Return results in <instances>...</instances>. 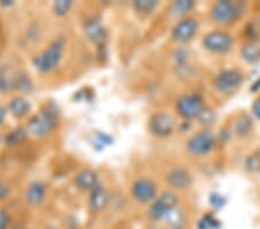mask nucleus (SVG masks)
I'll return each instance as SVG.
<instances>
[{
    "instance_id": "1",
    "label": "nucleus",
    "mask_w": 260,
    "mask_h": 229,
    "mask_svg": "<svg viewBox=\"0 0 260 229\" xmlns=\"http://www.w3.org/2000/svg\"><path fill=\"white\" fill-rule=\"evenodd\" d=\"M247 5L244 2H232V0H220L214 3L211 7L212 21L219 26H230L242 19L246 13Z\"/></svg>"
},
{
    "instance_id": "2",
    "label": "nucleus",
    "mask_w": 260,
    "mask_h": 229,
    "mask_svg": "<svg viewBox=\"0 0 260 229\" xmlns=\"http://www.w3.org/2000/svg\"><path fill=\"white\" fill-rule=\"evenodd\" d=\"M64 47V39H58L52 42L43 52L39 53V55L32 58V64L35 66V69L42 73H47L56 69L61 61Z\"/></svg>"
},
{
    "instance_id": "3",
    "label": "nucleus",
    "mask_w": 260,
    "mask_h": 229,
    "mask_svg": "<svg viewBox=\"0 0 260 229\" xmlns=\"http://www.w3.org/2000/svg\"><path fill=\"white\" fill-rule=\"evenodd\" d=\"M57 114L50 108L42 109L29 119L26 130L35 137H45L51 133L57 126Z\"/></svg>"
},
{
    "instance_id": "4",
    "label": "nucleus",
    "mask_w": 260,
    "mask_h": 229,
    "mask_svg": "<svg viewBox=\"0 0 260 229\" xmlns=\"http://www.w3.org/2000/svg\"><path fill=\"white\" fill-rule=\"evenodd\" d=\"M201 44L205 50L215 53V55H224L229 52L234 45V37L227 30L215 29L204 35Z\"/></svg>"
},
{
    "instance_id": "5",
    "label": "nucleus",
    "mask_w": 260,
    "mask_h": 229,
    "mask_svg": "<svg viewBox=\"0 0 260 229\" xmlns=\"http://www.w3.org/2000/svg\"><path fill=\"white\" fill-rule=\"evenodd\" d=\"M176 111L183 119L198 118L205 110V101L201 95L197 93H188L179 96L175 104Z\"/></svg>"
},
{
    "instance_id": "6",
    "label": "nucleus",
    "mask_w": 260,
    "mask_h": 229,
    "mask_svg": "<svg viewBox=\"0 0 260 229\" xmlns=\"http://www.w3.org/2000/svg\"><path fill=\"white\" fill-rule=\"evenodd\" d=\"M243 81H244V76L242 71L237 69H225L217 73L214 78L213 87L220 94L229 95L240 88Z\"/></svg>"
},
{
    "instance_id": "7",
    "label": "nucleus",
    "mask_w": 260,
    "mask_h": 229,
    "mask_svg": "<svg viewBox=\"0 0 260 229\" xmlns=\"http://www.w3.org/2000/svg\"><path fill=\"white\" fill-rule=\"evenodd\" d=\"M216 145V138L212 132L203 130L194 133L186 143L188 153L196 156L207 155L211 153Z\"/></svg>"
},
{
    "instance_id": "8",
    "label": "nucleus",
    "mask_w": 260,
    "mask_h": 229,
    "mask_svg": "<svg viewBox=\"0 0 260 229\" xmlns=\"http://www.w3.org/2000/svg\"><path fill=\"white\" fill-rule=\"evenodd\" d=\"M177 204L178 197L176 193L173 191H165L150 204L148 210H147V216L150 219V221H153V220L161 218L162 215L177 207Z\"/></svg>"
},
{
    "instance_id": "9",
    "label": "nucleus",
    "mask_w": 260,
    "mask_h": 229,
    "mask_svg": "<svg viewBox=\"0 0 260 229\" xmlns=\"http://www.w3.org/2000/svg\"><path fill=\"white\" fill-rule=\"evenodd\" d=\"M175 118L168 112H155L148 120L149 131L156 137L170 136L175 130Z\"/></svg>"
},
{
    "instance_id": "10",
    "label": "nucleus",
    "mask_w": 260,
    "mask_h": 229,
    "mask_svg": "<svg viewBox=\"0 0 260 229\" xmlns=\"http://www.w3.org/2000/svg\"><path fill=\"white\" fill-rule=\"evenodd\" d=\"M157 187L155 182L152 178L141 177L138 178L137 181L131 186V194L137 202L141 204H147L153 202L156 198Z\"/></svg>"
},
{
    "instance_id": "11",
    "label": "nucleus",
    "mask_w": 260,
    "mask_h": 229,
    "mask_svg": "<svg viewBox=\"0 0 260 229\" xmlns=\"http://www.w3.org/2000/svg\"><path fill=\"white\" fill-rule=\"evenodd\" d=\"M199 28V23L194 18H186L180 19L177 23L175 24L171 31V37L177 43H186L191 41L197 34Z\"/></svg>"
},
{
    "instance_id": "12",
    "label": "nucleus",
    "mask_w": 260,
    "mask_h": 229,
    "mask_svg": "<svg viewBox=\"0 0 260 229\" xmlns=\"http://www.w3.org/2000/svg\"><path fill=\"white\" fill-rule=\"evenodd\" d=\"M185 214L180 208L176 207L161 218L153 220L149 229H184L185 227Z\"/></svg>"
},
{
    "instance_id": "13",
    "label": "nucleus",
    "mask_w": 260,
    "mask_h": 229,
    "mask_svg": "<svg viewBox=\"0 0 260 229\" xmlns=\"http://www.w3.org/2000/svg\"><path fill=\"white\" fill-rule=\"evenodd\" d=\"M166 182L171 189L183 191L188 189L193 183L191 173L184 167H175L166 174Z\"/></svg>"
},
{
    "instance_id": "14",
    "label": "nucleus",
    "mask_w": 260,
    "mask_h": 229,
    "mask_svg": "<svg viewBox=\"0 0 260 229\" xmlns=\"http://www.w3.org/2000/svg\"><path fill=\"white\" fill-rule=\"evenodd\" d=\"M83 31L88 39L96 44L102 43L107 36L106 29L98 19L87 20L86 23L83 24Z\"/></svg>"
},
{
    "instance_id": "15",
    "label": "nucleus",
    "mask_w": 260,
    "mask_h": 229,
    "mask_svg": "<svg viewBox=\"0 0 260 229\" xmlns=\"http://www.w3.org/2000/svg\"><path fill=\"white\" fill-rule=\"evenodd\" d=\"M78 189L83 191H91L99 185V175L94 170L83 169L74 178Z\"/></svg>"
},
{
    "instance_id": "16",
    "label": "nucleus",
    "mask_w": 260,
    "mask_h": 229,
    "mask_svg": "<svg viewBox=\"0 0 260 229\" xmlns=\"http://www.w3.org/2000/svg\"><path fill=\"white\" fill-rule=\"evenodd\" d=\"M26 202L31 206L41 205L47 195V187L42 182H32L26 190Z\"/></svg>"
},
{
    "instance_id": "17",
    "label": "nucleus",
    "mask_w": 260,
    "mask_h": 229,
    "mask_svg": "<svg viewBox=\"0 0 260 229\" xmlns=\"http://www.w3.org/2000/svg\"><path fill=\"white\" fill-rule=\"evenodd\" d=\"M109 204V192L102 185H98L95 189L91 190L89 197V206L93 211L100 212L103 211Z\"/></svg>"
},
{
    "instance_id": "18",
    "label": "nucleus",
    "mask_w": 260,
    "mask_h": 229,
    "mask_svg": "<svg viewBox=\"0 0 260 229\" xmlns=\"http://www.w3.org/2000/svg\"><path fill=\"white\" fill-rule=\"evenodd\" d=\"M241 57L249 64L260 60V41H246L241 47Z\"/></svg>"
},
{
    "instance_id": "19",
    "label": "nucleus",
    "mask_w": 260,
    "mask_h": 229,
    "mask_svg": "<svg viewBox=\"0 0 260 229\" xmlns=\"http://www.w3.org/2000/svg\"><path fill=\"white\" fill-rule=\"evenodd\" d=\"M18 74L19 73H14L7 66L0 68V93H7V91L12 89H15V82Z\"/></svg>"
},
{
    "instance_id": "20",
    "label": "nucleus",
    "mask_w": 260,
    "mask_h": 229,
    "mask_svg": "<svg viewBox=\"0 0 260 229\" xmlns=\"http://www.w3.org/2000/svg\"><path fill=\"white\" fill-rule=\"evenodd\" d=\"M8 110L16 118H22L30 111V103L23 97H14L8 103Z\"/></svg>"
},
{
    "instance_id": "21",
    "label": "nucleus",
    "mask_w": 260,
    "mask_h": 229,
    "mask_svg": "<svg viewBox=\"0 0 260 229\" xmlns=\"http://www.w3.org/2000/svg\"><path fill=\"white\" fill-rule=\"evenodd\" d=\"M252 127H253V123L249 115L242 114L238 116L236 120H235L234 130L237 136L240 137L247 136L251 132V130H252Z\"/></svg>"
},
{
    "instance_id": "22",
    "label": "nucleus",
    "mask_w": 260,
    "mask_h": 229,
    "mask_svg": "<svg viewBox=\"0 0 260 229\" xmlns=\"http://www.w3.org/2000/svg\"><path fill=\"white\" fill-rule=\"evenodd\" d=\"M194 7V2L192 0H178V2H174L171 4L169 8V13L171 16H183L185 15L187 12H190L192 8Z\"/></svg>"
},
{
    "instance_id": "23",
    "label": "nucleus",
    "mask_w": 260,
    "mask_h": 229,
    "mask_svg": "<svg viewBox=\"0 0 260 229\" xmlns=\"http://www.w3.org/2000/svg\"><path fill=\"white\" fill-rule=\"evenodd\" d=\"M157 6L158 3L156 0H136V2L133 3L134 11L140 15L152 14Z\"/></svg>"
},
{
    "instance_id": "24",
    "label": "nucleus",
    "mask_w": 260,
    "mask_h": 229,
    "mask_svg": "<svg viewBox=\"0 0 260 229\" xmlns=\"http://www.w3.org/2000/svg\"><path fill=\"white\" fill-rule=\"evenodd\" d=\"M27 130L23 127H16L12 130L10 133H7L5 137V141L7 145L10 146H16L22 144L27 138Z\"/></svg>"
},
{
    "instance_id": "25",
    "label": "nucleus",
    "mask_w": 260,
    "mask_h": 229,
    "mask_svg": "<svg viewBox=\"0 0 260 229\" xmlns=\"http://www.w3.org/2000/svg\"><path fill=\"white\" fill-rule=\"evenodd\" d=\"M247 41H260V16H255L245 27Z\"/></svg>"
},
{
    "instance_id": "26",
    "label": "nucleus",
    "mask_w": 260,
    "mask_h": 229,
    "mask_svg": "<svg viewBox=\"0 0 260 229\" xmlns=\"http://www.w3.org/2000/svg\"><path fill=\"white\" fill-rule=\"evenodd\" d=\"M245 168L251 173H260V152H254L246 157Z\"/></svg>"
},
{
    "instance_id": "27",
    "label": "nucleus",
    "mask_w": 260,
    "mask_h": 229,
    "mask_svg": "<svg viewBox=\"0 0 260 229\" xmlns=\"http://www.w3.org/2000/svg\"><path fill=\"white\" fill-rule=\"evenodd\" d=\"M72 2L70 0H59L53 4V13L57 16H64L69 13L71 7H72Z\"/></svg>"
},
{
    "instance_id": "28",
    "label": "nucleus",
    "mask_w": 260,
    "mask_h": 229,
    "mask_svg": "<svg viewBox=\"0 0 260 229\" xmlns=\"http://www.w3.org/2000/svg\"><path fill=\"white\" fill-rule=\"evenodd\" d=\"M219 226L220 222L217 221L215 216L206 214L200 219V221L198 223V229H216Z\"/></svg>"
},
{
    "instance_id": "29",
    "label": "nucleus",
    "mask_w": 260,
    "mask_h": 229,
    "mask_svg": "<svg viewBox=\"0 0 260 229\" xmlns=\"http://www.w3.org/2000/svg\"><path fill=\"white\" fill-rule=\"evenodd\" d=\"M31 80L27 77V74L24 73H19L18 77H16V82H15V89H21V90H29L31 88Z\"/></svg>"
},
{
    "instance_id": "30",
    "label": "nucleus",
    "mask_w": 260,
    "mask_h": 229,
    "mask_svg": "<svg viewBox=\"0 0 260 229\" xmlns=\"http://www.w3.org/2000/svg\"><path fill=\"white\" fill-rule=\"evenodd\" d=\"M10 226V216L7 212L0 208V229H8Z\"/></svg>"
},
{
    "instance_id": "31",
    "label": "nucleus",
    "mask_w": 260,
    "mask_h": 229,
    "mask_svg": "<svg viewBox=\"0 0 260 229\" xmlns=\"http://www.w3.org/2000/svg\"><path fill=\"white\" fill-rule=\"evenodd\" d=\"M10 192H11L10 185H8L5 181L0 180V201L7 198Z\"/></svg>"
},
{
    "instance_id": "32",
    "label": "nucleus",
    "mask_w": 260,
    "mask_h": 229,
    "mask_svg": "<svg viewBox=\"0 0 260 229\" xmlns=\"http://www.w3.org/2000/svg\"><path fill=\"white\" fill-rule=\"evenodd\" d=\"M252 111L255 117L260 119V99L255 100L253 106H252Z\"/></svg>"
},
{
    "instance_id": "33",
    "label": "nucleus",
    "mask_w": 260,
    "mask_h": 229,
    "mask_svg": "<svg viewBox=\"0 0 260 229\" xmlns=\"http://www.w3.org/2000/svg\"><path fill=\"white\" fill-rule=\"evenodd\" d=\"M212 199H215V202H213L214 205H219V206H222L223 205V199H222V197H220V195L217 194H213L212 195Z\"/></svg>"
},
{
    "instance_id": "34",
    "label": "nucleus",
    "mask_w": 260,
    "mask_h": 229,
    "mask_svg": "<svg viewBox=\"0 0 260 229\" xmlns=\"http://www.w3.org/2000/svg\"><path fill=\"white\" fill-rule=\"evenodd\" d=\"M6 109L4 107H2L0 106V124L2 123H4V120H5V118H6Z\"/></svg>"
},
{
    "instance_id": "35",
    "label": "nucleus",
    "mask_w": 260,
    "mask_h": 229,
    "mask_svg": "<svg viewBox=\"0 0 260 229\" xmlns=\"http://www.w3.org/2000/svg\"><path fill=\"white\" fill-rule=\"evenodd\" d=\"M2 6H12L13 5V2H10V0H4V2L0 3Z\"/></svg>"
},
{
    "instance_id": "36",
    "label": "nucleus",
    "mask_w": 260,
    "mask_h": 229,
    "mask_svg": "<svg viewBox=\"0 0 260 229\" xmlns=\"http://www.w3.org/2000/svg\"><path fill=\"white\" fill-rule=\"evenodd\" d=\"M73 229H74V228H73Z\"/></svg>"
}]
</instances>
